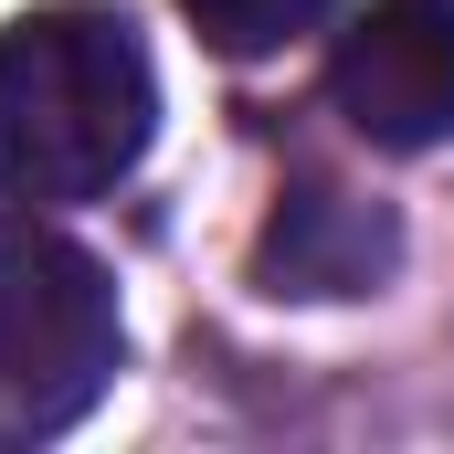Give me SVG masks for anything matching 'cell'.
Wrapping results in <instances>:
<instances>
[{"mask_svg":"<svg viewBox=\"0 0 454 454\" xmlns=\"http://www.w3.org/2000/svg\"><path fill=\"white\" fill-rule=\"evenodd\" d=\"M148 127H159V74L127 11L53 0L0 32V191L11 201L116 191Z\"/></svg>","mask_w":454,"mask_h":454,"instance_id":"1","label":"cell"},{"mask_svg":"<svg viewBox=\"0 0 454 454\" xmlns=\"http://www.w3.org/2000/svg\"><path fill=\"white\" fill-rule=\"evenodd\" d=\"M116 286L74 232L0 212V444H43L116 380Z\"/></svg>","mask_w":454,"mask_h":454,"instance_id":"2","label":"cell"},{"mask_svg":"<svg viewBox=\"0 0 454 454\" xmlns=\"http://www.w3.org/2000/svg\"><path fill=\"white\" fill-rule=\"evenodd\" d=\"M328 96L370 148L454 137V0H370L328 53Z\"/></svg>","mask_w":454,"mask_h":454,"instance_id":"3","label":"cell"},{"mask_svg":"<svg viewBox=\"0 0 454 454\" xmlns=\"http://www.w3.org/2000/svg\"><path fill=\"white\" fill-rule=\"evenodd\" d=\"M391 212H370L359 191H328V180H307V191H286L275 201V223L254 243V275L275 286V296H370L380 275H391Z\"/></svg>","mask_w":454,"mask_h":454,"instance_id":"4","label":"cell"},{"mask_svg":"<svg viewBox=\"0 0 454 454\" xmlns=\"http://www.w3.org/2000/svg\"><path fill=\"white\" fill-rule=\"evenodd\" d=\"M180 11L201 21L212 53H275V43H296L328 0H180Z\"/></svg>","mask_w":454,"mask_h":454,"instance_id":"5","label":"cell"}]
</instances>
